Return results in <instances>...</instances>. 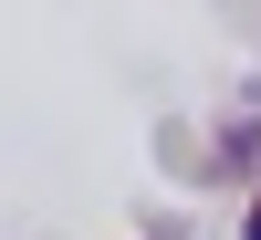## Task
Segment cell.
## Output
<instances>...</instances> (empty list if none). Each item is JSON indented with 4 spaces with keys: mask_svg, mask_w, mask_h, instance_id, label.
Masks as SVG:
<instances>
[{
    "mask_svg": "<svg viewBox=\"0 0 261 240\" xmlns=\"http://www.w3.org/2000/svg\"><path fill=\"white\" fill-rule=\"evenodd\" d=\"M241 240H261V188H251V220H241Z\"/></svg>",
    "mask_w": 261,
    "mask_h": 240,
    "instance_id": "1",
    "label": "cell"
}]
</instances>
